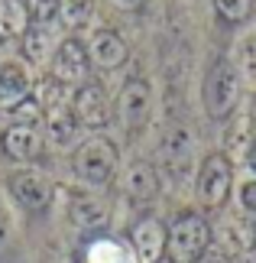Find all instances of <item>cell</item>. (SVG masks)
Instances as JSON below:
<instances>
[{
  "label": "cell",
  "instance_id": "1",
  "mask_svg": "<svg viewBox=\"0 0 256 263\" xmlns=\"http://www.w3.org/2000/svg\"><path fill=\"white\" fill-rule=\"evenodd\" d=\"M243 82L233 55H218L204 72L201 82V107L211 120H230L237 114L240 101H243Z\"/></svg>",
  "mask_w": 256,
  "mask_h": 263
},
{
  "label": "cell",
  "instance_id": "2",
  "mask_svg": "<svg viewBox=\"0 0 256 263\" xmlns=\"http://www.w3.org/2000/svg\"><path fill=\"white\" fill-rule=\"evenodd\" d=\"M166 234V260L169 263H201L211 250L214 228L201 211H182Z\"/></svg>",
  "mask_w": 256,
  "mask_h": 263
},
{
  "label": "cell",
  "instance_id": "3",
  "mask_svg": "<svg viewBox=\"0 0 256 263\" xmlns=\"http://www.w3.org/2000/svg\"><path fill=\"white\" fill-rule=\"evenodd\" d=\"M71 173L78 182L91 189H107L120 173V149L110 137H88L75 153H71Z\"/></svg>",
  "mask_w": 256,
  "mask_h": 263
},
{
  "label": "cell",
  "instance_id": "4",
  "mask_svg": "<svg viewBox=\"0 0 256 263\" xmlns=\"http://www.w3.org/2000/svg\"><path fill=\"white\" fill-rule=\"evenodd\" d=\"M71 91L75 88L55 82L52 75H46L43 82L33 85V101L39 104L43 127L55 143H71V137L78 134V124L71 117Z\"/></svg>",
  "mask_w": 256,
  "mask_h": 263
},
{
  "label": "cell",
  "instance_id": "5",
  "mask_svg": "<svg viewBox=\"0 0 256 263\" xmlns=\"http://www.w3.org/2000/svg\"><path fill=\"white\" fill-rule=\"evenodd\" d=\"M233 195V163L227 153H208L194 173V198L204 211H221Z\"/></svg>",
  "mask_w": 256,
  "mask_h": 263
},
{
  "label": "cell",
  "instance_id": "6",
  "mask_svg": "<svg viewBox=\"0 0 256 263\" xmlns=\"http://www.w3.org/2000/svg\"><path fill=\"white\" fill-rule=\"evenodd\" d=\"M152 104H156V95H152L149 78H140V75L127 78L124 88H120V95H117L114 117L120 120V127H124L127 134H140L152 117Z\"/></svg>",
  "mask_w": 256,
  "mask_h": 263
},
{
  "label": "cell",
  "instance_id": "7",
  "mask_svg": "<svg viewBox=\"0 0 256 263\" xmlns=\"http://www.w3.org/2000/svg\"><path fill=\"white\" fill-rule=\"evenodd\" d=\"M71 117H75L78 127L94 130V134L110 124L114 107H110V98H107V91L97 78H88L85 85H78L71 91Z\"/></svg>",
  "mask_w": 256,
  "mask_h": 263
},
{
  "label": "cell",
  "instance_id": "8",
  "mask_svg": "<svg viewBox=\"0 0 256 263\" xmlns=\"http://www.w3.org/2000/svg\"><path fill=\"white\" fill-rule=\"evenodd\" d=\"M91 72H94V65H91L88 46L81 43L78 36H65L62 43L55 46L52 59H49V75H52L55 82L68 85V88H78L91 78Z\"/></svg>",
  "mask_w": 256,
  "mask_h": 263
},
{
  "label": "cell",
  "instance_id": "9",
  "mask_svg": "<svg viewBox=\"0 0 256 263\" xmlns=\"http://www.w3.org/2000/svg\"><path fill=\"white\" fill-rule=\"evenodd\" d=\"M7 189H10V195H13L16 205L23 211H29V215H43V211H49V205L55 201L52 179L36 173V169H16V173H10Z\"/></svg>",
  "mask_w": 256,
  "mask_h": 263
},
{
  "label": "cell",
  "instance_id": "10",
  "mask_svg": "<svg viewBox=\"0 0 256 263\" xmlns=\"http://www.w3.org/2000/svg\"><path fill=\"white\" fill-rule=\"evenodd\" d=\"M191 159H194V137L188 127L182 124H172L159 140V163H162V173L169 179L182 182L191 173Z\"/></svg>",
  "mask_w": 256,
  "mask_h": 263
},
{
  "label": "cell",
  "instance_id": "11",
  "mask_svg": "<svg viewBox=\"0 0 256 263\" xmlns=\"http://www.w3.org/2000/svg\"><path fill=\"white\" fill-rule=\"evenodd\" d=\"M0 153L7 159H13V163H36V159H43L46 153V137L39 124H23V120H16V124H10L7 130H0Z\"/></svg>",
  "mask_w": 256,
  "mask_h": 263
},
{
  "label": "cell",
  "instance_id": "12",
  "mask_svg": "<svg viewBox=\"0 0 256 263\" xmlns=\"http://www.w3.org/2000/svg\"><path fill=\"white\" fill-rule=\"evenodd\" d=\"M88 46V55H91V65L97 68V72H117L120 65L130 59V46L120 29L114 26H97L91 29V36L85 39Z\"/></svg>",
  "mask_w": 256,
  "mask_h": 263
},
{
  "label": "cell",
  "instance_id": "13",
  "mask_svg": "<svg viewBox=\"0 0 256 263\" xmlns=\"http://www.w3.org/2000/svg\"><path fill=\"white\" fill-rule=\"evenodd\" d=\"M33 72L23 59H0V114H13L33 98Z\"/></svg>",
  "mask_w": 256,
  "mask_h": 263
},
{
  "label": "cell",
  "instance_id": "14",
  "mask_svg": "<svg viewBox=\"0 0 256 263\" xmlns=\"http://www.w3.org/2000/svg\"><path fill=\"white\" fill-rule=\"evenodd\" d=\"M166 234L169 228L156 215H143L130 231V250L136 263H162L166 260Z\"/></svg>",
  "mask_w": 256,
  "mask_h": 263
},
{
  "label": "cell",
  "instance_id": "15",
  "mask_svg": "<svg viewBox=\"0 0 256 263\" xmlns=\"http://www.w3.org/2000/svg\"><path fill=\"white\" fill-rule=\"evenodd\" d=\"M159 169L146 163V159H133L124 173V195L130 201H136V205H149V201H156L159 195Z\"/></svg>",
  "mask_w": 256,
  "mask_h": 263
},
{
  "label": "cell",
  "instance_id": "16",
  "mask_svg": "<svg viewBox=\"0 0 256 263\" xmlns=\"http://www.w3.org/2000/svg\"><path fill=\"white\" fill-rule=\"evenodd\" d=\"M68 221L78 231H101L107 228L110 211L97 195H88V192H71L68 195Z\"/></svg>",
  "mask_w": 256,
  "mask_h": 263
},
{
  "label": "cell",
  "instance_id": "17",
  "mask_svg": "<svg viewBox=\"0 0 256 263\" xmlns=\"http://www.w3.org/2000/svg\"><path fill=\"white\" fill-rule=\"evenodd\" d=\"M33 26L26 0H0V39H23V33Z\"/></svg>",
  "mask_w": 256,
  "mask_h": 263
},
{
  "label": "cell",
  "instance_id": "18",
  "mask_svg": "<svg viewBox=\"0 0 256 263\" xmlns=\"http://www.w3.org/2000/svg\"><path fill=\"white\" fill-rule=\"evenodd\" d=\"M19 49H23V62L29 65H49V59L55 52V39L49 36V26L33 23L19 39Z\"/></svg>",
  "mask_w": 256,
  "mask_h": 263
},
{
  "label": "cell",
  "instance_id": "19",
  "mask_svg": "<svg viewBox=\"0 0 256 263\" xmlns=\"http://www.w3.org/2000/svg\"><path fill=\"white\" fill-rule=\"evenodd\" d=\"M94 20V0H58V23L68 33H78Z\"/></svg>",
  "mask_w": 256,
  "mask_h": 263
},
{
  "label": "cell",
  "instance_id": "20",
  "mask_svg": "<svg viewBox=\"0 0 256 263\" xmlns=\"http://www.w3.org/2000/svg\"><path fill=\"white\" fill-rule=\"evenodd\" d=\"M88 263H136L133 250L114 237H97L88 244Z\"/></svg>",
  "mask_w": 256,
  "mask_h": 263
},
{
  "label": "cell",
  "instance_id": "21",
  "mask_svg": "<svg viewBox=\"0 0 256 263\" xmlns=\"http://www.w3.org/2000/svg\"><path fill=\"white\" fill-rule=\"evenodd\" d=\"M211 7H214V16L224 26H243L253 20L256 0H211Z\"/></svg>",
  "mask_w": 256,
  "mask_h": 263
},
{
  "label": "cell",
  "instance_id": "22",
  "mask_svg": "<svg viewBox=\"0 0 256 263\" xmlns=\"http://www.w3.org/2000/svg\"><path fill=\"white\" fill-rule=\"evenodd\" d=\"M233 62H237V68H240V75H243V78L256 82V33H250V36H243V39H240Z\"/></svg>",
  "mask_w": 256,
  "mask_h": 263
},
{
  "label": "cell",
  "instance_id": "23",
  "mask_svg": "<svg viewBox=\"0 0 256 263\" xmlns=\"http://www.w3.org/2000/svg\"><path fill=\"white\" fill-rule=\"evenodd\" d=\"M26 7H29L33 23L39 26H52L58 20V0H26Z\"/></svg>",
  "mask_w": 256,
  "mask_h": 263
},
{
  "label": "cell",
  "instance_id": "24",
  "mask_svg": "<svg viewBox=\"0 0 256 263\" xmlns=\"http://www.w3.org/2000/svg\"><path fill=\"white\" fill-rule=\"evenodd\" d=\"M237 201H240V211H243V215H247L250 221H256V176L247 179V182L240 185Z\"/></svg>",
  "mask_w": 256,
  "mask_h": 263
},
{
  "label": "cell",
  "instance_id": "25",
  "mask_svg": "<svg viewBox=\"0 0 256 263\" xmlns=\"http://www.w3.org/2000/svg\"><path fill=\"white\" fill-rule=\"evenodd\" d=\"M243 163H247V169L256 176V130L247 137V143H243Z\"/></svg>",
  "mask_w": 256,
  "mask_h": 263
},
{
  "label": "cell",
  "instance_id": "26",
  "mask_svg": "<svg viewBox=\"0 0 256 263\" xmlns=\"http://www.w3.org/2000/svg\"><path fill=\"white\" fill-rule=\"evenodd\" d=\"M114 10H120V13H136V10H143L149 4V0H107Z\"/></svg>",
  "mask_w": 256,
  "mask_h": 263
},
{
  "label": "cell",
  "instance_id": "27",
  "mask_svg": "<svg viewBox=\"0 0 256 263\" xmlns=\"http://www.w3.org/2000/svg\"><path fill=\"white\" fill-rule=\"evenodd\" d=\"M230 263H256V240H253V244H247V247H243V250H240V254L233 257Z\"/></svg>",
  "mask_w": 256,
  "mask_h": 263
},
{
  "label": "cell",
  "instance_id": "28",
  "mask_svg": "<svg viewBox=\"0 0 256 263\" xmlns=\"http://www.w3.org/2000/svg\"><path fill=\"white\" fill-rule=\"evenodd\" d=\"M7 228H10V215H7V208H4V201H0V240L7 237Z\"/></svg>",
  "mask_w": 256,
  "mask_h": 263
},
{
  "label": "cell",
  "instance_id": "29",
  "mask_svg": "<svg viewBox=\"0 0 256 263\" xmlns=\"http://www.w3.org/2000/svg\"><path fill=\"white\" fill-rule=\"evenodd\" d=\"M162 263H169V260H162Z\"/></svg>",
  "mask_w": 256,
  "mask_h": 263
},
{
  "label": "cell",
  "instance_id": "30",
  "mask_svg": "<svg viewBox=\"0 0 256 263\" xmlns=\"http://www.w3.org/2000/svg\"><path fill=\"white\" fill-rule=\"evenodd\" d=\"M253 234H256V231H253Z\"/></svg>",
  "mask_w": 256,
  "mask_h": 263
}]
</instances>
